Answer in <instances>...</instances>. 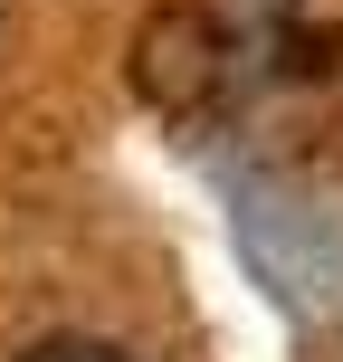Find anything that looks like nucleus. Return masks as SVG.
I'll list each match as a JSON object with an SVG mask.
<instances>
[{
    "mask_svg": "<svg viewBox=\"0 0 343 362\" xmlns=\"http://www.w3.org/2000/svg\"><path fill=\"white\" fill-rule=\"evenodd\" d=\"M238 248L257 257V276L286 305H315V315L343 305V210L286 191V181H248L238 191Z\"/></svg>",
    "mask_w": 343,
    "mask_h": 362,
    "instance_id": "1",
    "label": "nucleus"
},
{
    "mask_svg": "<svg viewBox=\"0 0 343 362\" xmlns=\"http://www.w3.org/2000/svg\"><path fill=\"white\" fill-rule=\"evenodd\" d=\"M210 86H219V38H210V19H191V10L153 19V29H144V95L191 105V95H210Z\"/></svg>",
    "mask_w": 343,
    "mask_h": 362,
    "instance_id": "2",
    "label": "nucleus"
},
{
    "mask_svg": "<svg viewBox=\"0 0 343 362\" xmlns=\"http://www.w3.org/2000/svg\"><path fill=\"white\" fill-rule=\"evenodd\" d=\"M10 362H134L124 344H95V334H48V344H29V353H10Z\"/></svg>",
    "mask_w": 343,
    "mask_h": 362,
    "instance_id": "3",
    "label": "nucleus"
}]
</instances>
